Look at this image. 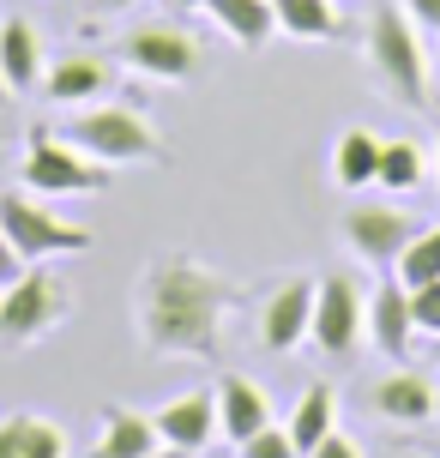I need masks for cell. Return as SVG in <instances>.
Returning <instances> with one entry per match:
<instances>
[{"instance_id":"obj_1","label":"cell","mask_w":440,"mask_h":458,"mask_svg":"<svg viewBox=\"0 0 440 458\" xmlns=\"http://www.w3.org/2000/svg\"><path fill=\"white\" fill-rule=\"evenodd\" d=\"M241 308V284L193 253H157L133 290V326L145 356L163 362H217L224 320Z\"/></svg>"},{"instance_id":"obj_2","label":"cell","mask_w":440,"mask_h":458,"mask_svg":"<svg viewBox=\"0 0 440 458\" xmlns=\"http://www.w3.org/2000/svg\"><path fill=\"white\" fill-rule=\"evenodd\" d=\"M362 61H368L374 85L393 97V103H404V109H428L435 72H428L422 24L404 13V0H374L368 24H362Z\"/></svg>"},{"instance_id":"obj_3","label":"cell","mask_w":440,"mask_h":458,"mask_svg":"<svg viewBox=\"0 0 440 458\" xmlns=\"http://www.w3.org/2000/svg\"><path fill=\"white\" fill-rule=\"evenodd\" d=\"M72 314V284L55 266H24L6 290H0V356H19L30 344H43L55 326Z\"/></svg>"},{"instance_id":"obj_4","label":"cell","mask_w":440,"mask_h":458,"mask_svg":"<svg viewBox=\"0 0 440 458\" xmlns=\"http://www.w3.org/2000/svg\"><path fill=\"white\" fill-rule=\"evenodd\" d=\"M67 139L97 157L103 169H133V163H169L163 151V133L145 121L140 109H127V103H91V109L72 114Z\"/></svg>"},{"instance_id":"obj_5","label":"cell","mask_w":440,"mask_h":458,"mask_svg":"<svg viewBox=\"0 0 440 458\" xmlns=\"http://www.w3.org/2000/svg\"><path fill=\"white\" fill-rule=\"evenodd\" d=\"M19 187L37 193V199H91V193L115 187V169L85 157L72 139H55L48 127H37L30 145H24V157H19Z\"/></svg>"},{"instance_id":"obj_6","label":"cell","mask_w":440,"mask_h":458,"mask_svg":"<svg viewBox=\"0 0 440 458\" xmlns=\"http://www.w3.org/2000/svg\"><path fill=\"white\" fill-rule=\"evenodd\" d=\"M368 338V296L350 272H326L320 290H314V326H308V344L320 350L326 362H350Z\"/></svg>"},{"instance_id":"obj_7","label":"cell","mask_w":440,"mask_h":458,"mask_svg":"<svg viewBox=\"0 0 440 458\" xmlns=\"http://www.w3.org/2000/svg\"><path fill=\"white\" fill-rule=\"evenodd\" d=\"M0 229H6V242L24 253V266H43V259H67V253H85L97 242L91 229L79 224H61L43 199H30V193H0Z\"/></svg>"},{"instance_id":"obj_8","label":"cell","mask_w":440,"mask_h":458,"mask_svg":"<svg viewBox=\"0 0 440 458\" xmlns=\"http://www.w3.org/2000/svg\"><path fill=\"white\" fill-rule=\"evenodd\" d=\"M121 61L127 72H140V79H157V85H182L199 72V43L187 37L182 24H133L127 37H121Z\"/></svg>"},{"instance_id":"obj_9","label":"cell","mask_w":440,"mask_h":458,"mask_svg":"<svg viewBox=\"0 0 440 458\" xmlns=\"http://www.w3.org/2000/svg\"><path fill=\"white\" fill-rule=\"evenodd\" d=\"M417 217L398 206H350L344 217H338V235H344V248L362 259V266H374V272H393L398 253L410 248V235H417Z\"/></svg>"},{"instance_id":"obj_10","label":"cell","mask_w":440,"mask_h":458,"mask_svg":"<svg viewBox=\"0 0 440 458\" xmlns=\"http://www.w3.org/2000/svg\"><path fill=\"white\" fill-rule=\"evenodd\" d=\"M314 290H320V277H278L266 301H259V344L272 350V356H290L301 338H308V326H314Z\"/></svg>"},{"instance_id":"obj_11","label":"cell","mask_w":440,"mask_h":458,"mask_svg":"<svg viewBox=\"0 0 440 458\" xmlns=\"http://www.w3.org/2000/svg\"><path fill=\"white\" fill-rule=\"evenodd\" d=\"M368 411L380 416V422H398V428H422V422H435L440 392H435V380H428V374L393 362V374L368 386Z\"/></svg>"},{"instance_id":"obj_12","label":"cell","mask_w":440,"mask_h":458,"mask_svg":"<svg viewBox=\"0 0 440 458\" xmlns=\"http://www.w3.org/2000/svg\"><path fill=\"white\" fill-rule=\"evenodd\" d=\"M157 422L163 446H175V453H206L211 440H217V392H182V398H169L163 411H151Z\"/></svg>"},{"instance_id":"obj_13","label":"cell","mask_w":440,"mask_h":458,"mask_svg":"<svg viewBox=\"0 0 440 458\" xmlns=\"http://www.w3.org/2000/svg\"><path fill=\"white\" fill-rule=\"evenodd\" d=\"M368 344L386 356V362H404L410 356V344H417V314H410V290L386 277V284H374L368 296Z\"/></svg>"},{"instance_id":"obj_14","label":"cell","mask_w":440,"mask_h":458,"mask_svg":"<svg viewBox=\"0 0 440 458\" xmlns=\"http://www.w3.org/2000/svg\"><path fill=\"white\" fill-rule=\"evenodd\" d=\"M211 392H217V435L230 446H241L248 435H259L272 422V398H266V386L254 374H224Z\"/></svg>"},{"instance_id":"obj_15","label":"cell","mask_w":440,"mask_h":458,"mask_svg":"<svg viewBox=\"0 0 440 458\" xmlns=\"http://www.w3.org/2000/svg\"><path fill=\"white\" fill-rule=\"evenodd\" d=\"M163 453V435L157 422L145 411H127V404H109L103 422H97V440H91V458H151Z\"/></svg>"},{"instance_id":"obj_16","label":"cell","mask_w":440,"mask_h":458,"mask_svg":"<svg viewBox=\"0 0 440 458\" xmlns=\"http://www.w3.org/2000/svg\"><path fill=\"white\" fill-rule=\"evenodd\" d=\"M199 13H206L235 48H248V55H259V48L278 37V13H272V0H206Z\"/></svg>"},{"instance_id":"obj_17","label":"cell","mask_w":440,"mask_h":458,"mask_svg":"<svg viewBox=\"0 0 440 458\" xmlns=\"http://www.w3.org/2000/svg\"><path fill=\"white\" fill-rule=\"evenodd\" d=\"M0 458H67V428L37 411L0 416Z\"/></svg>"},{"instance_id":"obj_18","label":"cell","mask_w":440,"mask_h":458,"mask_svg":"<svg viewBox=\"0 0 440 458\" xmlns=\"http://www.w3.org/2000/svg\"><path fill=\"white\" fill-rule=\"evenodd\" d=\"M0 79H6L13 97L37 91V79H43V37H37L30 19H6L0 24Z\"/></svg>"},{"instance_id":"obj_19","label":"cell","mask_w":440,"mask_h":458,"mask_svg":"<svg viewBox=\"0 0 440 458\" xmlns=\"http://www.w3.org/2000/svg\"><path fill=\"white\" fill-rule=\"evenodd\" d=\"M109 91V67L97 55H61L55 67L43 72V97L61 103V109H79L85 97H103Z\"/></svg>"},{"instance_id":"obj_20","label":"cell","mask_w":440,"mask_h":458,"mask_svg":"<svg viewBox=\"0 0 440 458\" xmlns=\"http://www.w3.org/2000/svg\"><path fill=\"white\" fill-rule=\"evenodd\" d=\"M380 145L386 139L368 133V127H344V133L332 139V182L344 187V193L374 187V175H380Z\"/></svg>"},{"instance_id":"obj_21","label":"cell","mask_w":440,"mask_h":458,"mask_svg":"<svg viewBox=\"0 0 440 458\" xmlns=\"http://www.w3.org/2000/svg\"><path fill=\"white\" fill-rule=\"evenodd\" d=\"M272 13H278V30L296 43H338L344 37V19L332 0H272Z\"/></svg>"},{"instance_id":"obj_22","label":"cell","mask_w":440,"mask_h":458,"mask_svg":"<svg viewBox=\"0 0 440 458\" xmlns=\"http://www.w3.org/2000/svg\"><path fill=\"white\" fill-rule=\"evenodd\" d=\"M283 428H290V440H296L301 458H308L326 435H332V428H338V392H332V386H308L296 398V411H290Z\"/></svg>"},{"instance_id":"obj_23","label":"cell","mask_w":440,"mask_h":458,"mask_svg":"<svg viewBox=\"0 0 440 458\" xmlns=\"http://www.w3.org/2000/svg\"><path fill=\"white\" fill-rule=\"evenodd\" d=\"M422 175H428V163H422L417 139H386V145H380V175H374V187H386V193H417Z\"/></svg>"},{"instance_id":"obj_24","label":"cell","mask_w":440,"mask_h":458,"mask_svg":"<svg viewBox=\"0 0 440 458\" xmlns=\"http://www.w3.org/2000/svg\"><path fill=\"white\" fill-rule=\"evenodd\" d=\"M393 277H398V284H410V290H417V284H435V277H440V224H428V229L410 235V248L398 253Z\"/></svg>"},{"instance_id":"obj_25","label":"cell","mask_w":440,"mask_h":458,"mask_svg":"<svg viewBox=\"0 0 440 458\" xmlns=\"http://www.w3.org/2000/svg\"><path fill=\"white\" fill-rule=\"evenodd\" d=\"M235 458H301V446L290 440V428H278V422H266L259 435H248L241 446H235Z\"/></svg>"},{"instance_id":"obj_26","label":"cell","mask_w":440,"mask_h":458,"mask_svg":"<svg viewBox=\"0 0 440 458\" xmlns=\"http://www.w3.org/2000/svg\"><path fill=\"white\" fill-rule=\"evenodd\" d=\"M404 290H410V284H404ZM410 314H417V332H422V338L440 344V277L410 290Z\"/></svg>"},{"instance_id":"obj_27","label":"cell","mask_w":440,"mask_h":458,"mask_svg":"<svg viewBox=\"0 0 440 458\" xmlns=\"http://www.w3.org/2000/svg\"><path fill=\"white\" fill-rule=\"evenodd\" d=\"M308 458H362V446H356L350 435H338V428H332V435H326V440H320V446H314Z\"/></svg>"},{"instance_id":"obj_28","label":"cell","mask_w":440,"mask_h":458,"mask_svg":"<svg viewBox=\"0 0 440 458\" xmlns=\"http://www.w3.org/2000/svg\"><path fill=\"white\" fill-rule=\"evenodd\" d=\"M19 272H24V253L13 248V242H6V229H0V290H6Z\"/></svg>"},{"instance_id":"obj_29","label":"cell","mask_w":440,"mask_h":458,"mask_svg":"<svg viewBox=\"0 0 440 458\" xmlns=\"http://www.w3.org/2000/svg\"><path fill=\"white\" fill-rule=\"evenodd\" d=\"M404 13H410L422 30H435V37H440V0H404Z\"/></svg>"},{"instance_id":"obj_30","label":"cell","mask_w":440,"mask_h":458,"mask_svg":"<svg viewBox=\"0 0 440 458\" xmlns=\"http://www.w3.org/2000/svg\"><path fill=\"white\" fill-rule=\"evenodd\" d=\"M133 0H91V13H127Z\"/></svg>"},{"instance_id":"obj_31","label":"cell","mask_w":440,"mask_h":458,"mask_svg":"<svg viewBox=\"0 0 440 458\" xmlns=\"http://www.w3.org/2000/svg\"><path fill=\"white\" fill-rule=\"evenodd\" d=\"M422 453H428V458H440V435H428V440H422Z\"/></svg>"},{"instance_id":"obj_32","label":"cell","mask_w":440,"mask_h":458,"mask_svg":"<svg viewBox=\"0 0 440 458\" xmlns=\"http://www.w3.org/2000/svg\"><path fill=\"white\" fill-rule=\"evenodd\" d=\"M169 6H182V13H199V6H206V0H169Z\"/></svg>"},{"instance_id":"obj_33","label":"cell","mask_w":440,"mask_h":458,"mask_svg":"<svg viewBox=\"0 0 440 458\" xmlns=\"http://www.w3.org/2000/svg\"><path fill=\"white\" fill-rule=\"evenodd\" d=\"M428 72H435V97H440V48H435V61H428Z\"/></svg>"},{"instance_id":"obj_34","label":"cell","mask_w":440,"mask_h":458,"mask_svg":"<svg viewBox=\"0 0 440 458\" xmlns=\"http://www.w3.org/2000/svg\"><path fill=\"white\" fill-rule=\"evenodd\" d=\"M151 458H187V453H175V446H163V453H151Z\"/></svg>"},{"instance_id":"obj_35","label":"cell","mask_w":440,"mask_h":458,"mask_svg":"<svg viewBox=\"0 0 440 458\" xmlns=\"http://www.w3.org/2000/svg\"><path fill=\"white\" fill-rule=\"evenodd\" d=\"M435 169H440V127H435Z\"/></svg>"},{"instance_id":"obj_36","label":"cell","mask_w":440,"mask_h":458,"mask_svg":"<svg viewBox=\"0 0 440 458\" xmlns=\"http://www.w3.org/2000/svg\"><path fill=\"white\" fill-rule=\"evenodd\" d=\"M0 103H13V91H6V79H0Z\"/></svg>"},{"instance_id":"obj_37","label":"cell","mask_w":440,"mask_h":458,"mask_svg":"<svg viewBox=\"0 0 440 458\" xmlns=\"http://www.w3.org/2000/svg\"><path fill=\"white\" fill-rule=\"evenodd\" d=\"M435 356H440V344H435Z\"/></svg>"}]
</instances>
